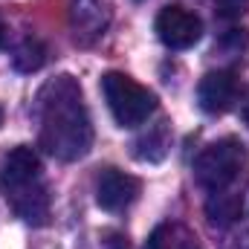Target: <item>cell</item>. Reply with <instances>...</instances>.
<instances>
[{
    "label": "cell",
    "instance_id": "6da1fadb",
    "mask_svg": "<svg viewBox=\"0 0 249 249\" xmlns=\"http://www.w3.org/2000/svg\"><path fill=\"white\" fill-rule=\"evenodd\" d=\"M35 116H38V145L61 160L75 162L90 154L93 148V122L84 105L81 84L72 75L50 78L35 99Z\"/></svg>",
    "mask_w": 249,
    "mask_h": 249
},
{
    "label": "cell",
    "instance_id": "7a4b0ae2",
    "mask_svg": "<svg viewBox=\"0 0 249 249\" xmlns=\"http://www.w3.org/2000/svg\"><path fill=\"white\" fill-rule=\"evenodd\" d=\"M0 194L9 200L12 212L29 226H47L53 212L50 186L44 180V165L29 145H15L0 157Z\"/></svg>",
    "mask_w": 249,
    "mask_h": 249
},
{
    "label": "cell",
    "instance_id": "3957f363",
    "mask_svg": "<svg viewBox=\"0 0 249 249\" xmlns=\"http://www.w3.org/2000/svg\"><path fill=\"white\" fill-rule=\"evenodd\" d=\"M194 180L206 194H241L249 180V154L238 136L206 145L194 160Z\"/></svg>",
    "mask_w": 249,
    "mask_h": 249
},
{
    "label": "cell",
    "instance_id": "277c9868",
    "mask_svg": "<svg viewBox=\"0 0 249 249\" xmlns=\"http://www.w3.org/2000/svg\"><path fill=\"white\" fill-rule=\"evenodd\" d=\"M102 96L119 127H139L157 113V96L136 78L110 70L102 75Z\"/></svg>",
    "mask_w": 249,
    "mask_h": 249
},
{
    "label": "cell",
    "instance_id": "5b68a950",
    "mask_svg": "<svg viewBox=\"0 0 249 249\" xmlns=\"http://www.w3.org/2000/svg\"><path fill=\"white\" fill-rule=\"evenodd\" d=\"M244 102V84L235 70H212L197 84V105L209 116H223Z\"/></svg>",
    "mask_w": 249,
    "mask_h": 249
},
{
    "label": "cell",
    "instance_id": "8992f818",
    "mask_svg": "<svg viewBox=\"0 0 249 249\" xmlns=\"http://www.w3.org/2000/svg\"><path fill=\"white\" fill-rule=\"evenodd\" d=\"M157 38L168 50H188L203 35V20L186 6H165L154 20Z\"/></svg>",
    "mask_w": 249,
    "mask_h": 249
},
{
    "label": "cell",
    "instance_id": "52a82bcc",
    "mask_svg": "<svg viewBox=\"0 0 249 249\" xmlns=\"http://www.w3.org/2000/svg\"><path fill=\"white\" fill-rule=\"evenodd\" d=\"M113 20V0H70V29L78 44H96Z\"/></svg>",
    "mask_w": 249,
    "mask_h": 249
},
{
    "label": "cell",
    "instance_id": "ba28073f",
    "mask_svg": "<svg viewBox=\"0 0 249 249\" xmlns=\"http://www.w3.org/2000/svg\"><path fill=\"white\" fill-rule=\"evenodd\" d=\"M142 194L139 177L119 171V168H105L96 177V203L105 212H124L130 209Z\"/></svg>",
    "mask_w": 249,
    "mask_h": 249
},
{
    "label": "cell",
    "instance_id": "9c48e42d",
    "mask_svg": "<svg viewBox=\"0 0 249 249\" xmlns=\"http://www.w3.org/2000/svg\"><path fill=\"white\" fill-rule=\"evenodd\" d=\"M168 151H171V127L165 119L148 124V130L133 139V157L139 162H162Z\"/></svg>",
    "mask_w": 249,
    "mask_h": 249
},
{
    "label": "cell",
    "instance_id": "30bf717a",
    "mask_svg": "<svg viewBox=\"0 0 249 249\" xmlns=\"http://www.w3.org/2000/svg\"><path fill=\"white\" fill-rule=\"evenodd\" d=\"M145 249H203V247H200V238L188 226H183V223H162V226H157L148 235Z\"/></svg>",
    "mask_w": 249,
    "mask_h": 249
},
{
    "label": "cell",
    "instance_id": "8fae6325",
    "mask_svg": "<svg viewBox=\"0 0 249 249\" xmlns=\"http://www.w3.org/2000/svg\"><path fill=\"white\" fill-rule=\"evenodd\" d=\"M244 209V194H209L206 200V214L217 226H229L241 217Z\"/></svg>",
    "mask_w": 249,
    "mask_h": 249
},
{
    "label": "cell",
    "instance_id": "7c38bea8",
    "mask_svg": "<svg viewBox=\"0 0 249 249\" xmlns=\"http://www.w3.org/2000/svg\"><path fill=\"white\" fill-rule=\"evenodd\" d=\"M47 47L38 41V38H23L18 47H15V55H12V64H15V70H20V72H35V70H41L44 64H47Z\"/></svg>",
    "mask_w": 249,
    "mask_h": 249
},
{
    "label": "cell",
    "instance_id": "4fadbf2b",
    "mask_svg": "<svg viewBox=\"0 0 249 249\" xmlns=\"http://www.w3.org/2000/svg\"><path fill=\"white\" fill-rule=\"evenodd\" d=\"M214 53H229V55H238V58H244V61H247V55H249V35H247V29H232L226 38H220V41L214 44Z\"/></svg>",
    "mask_w": 249,
    "mask_h": 249
},
{
    "label": "cell",
    "instance_id": "5bb4252c",
    "mask_svg": "<svg viewBox=\"0 0 249 249\" xmlns=\"http://www.w3.org/2000/svg\"><path fill=\"white\" fill-rule=\"evenodd\" d=\"M214 9L220 18L232 20V18H241L244 12L249 9V0H214Z\"/></svg>",
    "mask_w": 249,
    "mask_h": 249
},
{
    "label": "cell",
    "instance_id": "9a60e30c",
    "mask_svg": "<svg viewBox=\"0 0 249 249\" xmlns=\"http://www.w3.org/2000/svg\"><path fill=\"white\" fill-rule=\"evenodd\" d=\"M102 249H130L127 235H124V232H116V229L105 232V235H102Z\"/></svg>",
    "mask_w": 249,
    "mask_h": 249
},
{
    "label": "cell",
    "instance_id": "2e32d148",
    "mask_svg": "<svg viewBox=\"0 0 249 249\" xmlns=\"http://www.w3.org/2000/svg\"><path fill=\"white\" fill-rule=\"evenodd\" d=\"M241 116H244V122L249 127V99H244V105H241Z\"/></svg>",
    "mask_w": 249,
    "mask_h": 249
},
{
    "label": "cell",
    "instance_id": "e0dca14e",
    "mask_svg": "<svg viewBox=\"0 0 249 249\" xmlns=\"http://www.w3.org/2000/svg\"><path fill=\"white\" fill-rule=\"evenodd\" d=\"M3 44H6V23L0 20V47H3Z\"/></svg>",
    "mask_w": 249,
    "mask_h": 249
},
{
    "label": "cell",
    "instance_id": "ac0fdd59",
    "mask_svg": "<svg viewBox=\"0 0 249 249\" xmlns=\"http://www.w3.org/2000/svg\"><path fill=\"white\" fill-rule=\"evenodd\" d=\"M0 124H3V107H0Z\"/></svg>",
    "mask_w": 249,
    "mask_h": 249
}]
</instances>
